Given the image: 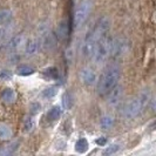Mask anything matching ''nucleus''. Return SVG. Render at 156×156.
Segmentation results:
<instances>
[{"label": "nucleus", "instance_id": "obj_1", "mask_svg": "<svg viewBox=\"0 0 156 156\" xmlns=\"http://www.w3.org/2000/svg\"><path fill=\"white\" fill-rule=\"evenodd\" d=\"M120 68L117 66H109L103 72L98 83V93L100 95H106L113 87H115L120 80Z\"/></svg>", "mask_w": 156, "mask_h": 156}, {"label": "nucleus", "instance_id": "obj_2", "mask_svg": "<svg viewBox=\"0 0 156 156\" xmlns=\"http://www.w3.org/2000/svg\"><path fill=\"white\" fill-rule=\"evenodd\" d=\"M150 94L148 90H144L137 96L133 99L132 101H129L126 105L125 109H123V115L127 119H133V117L140 115L142 110L144 109L146 106H148V102L150 101Z\"/></svg>", "mask_w": 156, "mask_h": 156}, {"label": "nucleus", "instance_id": "obj_3", "mask_svg": "<svg viewBox=\"0 0 156 156\" xmlns=\"http://www.w3.org/2000/svg\"><path fill=\"white\" fill-rule=\"evenodd\" d=\"M110 49H112V39H109L108 35L98 40L93 54H92L94 63L102 65L110 55Z\"/></svg>", "mask_w": 156, "mask_h": 156}, {"label": "nucleus", "instance_id": "obj_4", "mask_svg": "<svg viewBox=\"0 0 156 156\" xmlns=\"http://www.w3.org/2000/svg\"><path fill=\"white\" fill-rule=\"evenodd\" d=\"M92 6H93L92 0H83L79 5V7L75 9V13H74V25H75V27H79L80 25H82L86 21L90 11H92Z\"/></svg>", "mask_w": 156, "mask_h": 156}, {"label": "nucleus", "instance_id": "obj_5", "mask_svg": "<svg viewBox=\"0 0 156 156\" xmlns=\"http://www.w3.org/2000/svg\"><path fill=\"white\" fill-rule=\"evenodd\" d=\"M96 42H98V37L95 35V33L93 31L87 33L86 38H85L83 42H82V46H81L82 54L85 56H92Z\"/></svg>", "mask_w": 156, "mask_h": 156}, {"label": "nucleus", "instance_id": "obj_6", "mask_svg": "<svg viewBox=\"0 0 156 156\" xmlns=\"http://www.w3.org/2000/svg\"><path fill=\"white\" fill-rule=\"evenodd\" d=\"M110 30V20L108 16H102L101 19L98 21L95 28L93 30V32L95 33V35L98 37V40L103 38V37H107L108 35V32Z\"/></svg>", "mask_w": 156, "mask_h": 156}, {"label": "nucleus", "instance_id": "obj_7", "mask_svg": "<svg viewBox=\"0 0 156 156\" xmlns=\"http://www.w3.org/2000/svg\"><path fill=\"white\" fill-rule=\"evenodd\" d=\"M128 49V42L125 39H114L112 40V49L110 54L114 56H121L127 52Z\"/></svg>", "mask_w": 156, "mask_h": 156}, {"label": "nucleus", "instance_id": "obj_8", "mask_svg": "<svg viewBox=\"0 0 156 156\" xmlns=\"http://www.w3.org/2000/svg\"><path fill=\"white\" fill-rule=\"evenodd\" d=\"M107 94H108V103L114 107V106H117L122 100L123 88H122V86H117L116 85L115 87H113Z\"/></svg>", "mask_w": 156, "mask_h": 156}, {"label": "nucleus", "instance_id": "obj_9", "mask_svg": "<svg viewBox=\"0 0 156 156\" xmlns=\"http://www.w3.org/2000/svg\"><path fill=\"white\" fill-rule=\"evenodd\" d=\"M80 78H81V81L86 86H94L98 82V75L90 68H83V69H81V72H80Z\"/></svg>", "mask_w": 156, "mask_h": 156}, {"label": "nucleus", "instance_id": "obj_10", "mask_svg": "<svg viewBox=\"0 0 156 156\" xmlns=\"http://www.w3.org/2000/svg\"><path fill=\"white\" fill-rule=\"evenodd\" d=\"M1 100L6 103H12L16 100V92L12 89V88H5L2 92H1Z\"/></svg>", "mask_w": 156, "mask_h": 156}, {"label": "nucleus", "instance_id": "obj_11", "mask_svg": "<svg viewBox=\"0 0 156 156\" xmlns=\"http://www.w3.org/2000/svg\"><path fill=\"white\" fill-rule=\"evenodd\" d=\"M23 44H25V37L23 35H16V38H13L8 42V48L16 51V49L21 48L23 46Z\"/></svg>", "mask_w": 156, "mask_h": 156}, {"label": "nucleus", "instance_id": "obj_12", "mask_svg": "<svg viewBox=\"0 0 156 156\" xmlns=\"http://www.w3.org/2000/svg\"><path fill=\"white\" fill-rule=\"evenodd\" d=\"M12 137V129L9 128V126L0 122V140L6 141L9 140Z\"/></svg>", "mask_w": 156, "mask_h": 156}, {"label": "nucleus", "instance_id": "obj_13", "mask_svg": "<svg viewBox=\"0 0 156 156\" xmlns=\"http://www.w3.org/2000/svg\"><path fill=\"white\" fill-rule=\"evenodd\" d=\"M62 115V108L60 106H54L48 112V117L51 120H59Z\"/></svg>", "mask_w": 156, "mask_h": 156}, {"label": "nucleus", "instance_id": "obj_14", "mask_svg": "<svg viewBox=\"0 0 156 156\" xmlns=\"http://www.w3.org/2000/svg\"><path fill=\"white\" fill-rule=\"evenodd\" d=\"M41 39H42V42H44V46L45 47H49L53 45V41H54V38L52 37L51 32L48 30H45V31L41 33Z\"/></svg>", "mask_w": 156, "mask_h": 156}, {"label": "nucleus", "instance_id": "obj_15", "mask_svg": "<svg viewBox=\"0 0 156 156\" xmlns=\"http://www.w3.org/2000/svg\"><path fill=\"white\" fill-rule=\"evenodd\" d=\"M88 141L86 139H80V140L76 141V143H75V150L80 153V154H83V153H86L87 150H88Z\"/></svg>", "mask_w": 156, "mask_h": 156}, {"label": "nucleus", "instance_id": "obj_16", "mask_svg": "<svg viewBox=\"0 0 156 156\" xmlns=\"http://www.w3.org/2000/svg\"><path fill=\"white\" fill-rule=\"evenodd\" d=\"M58 34L61 39H67L68 38V25L67 21H62L58 26Z\"/></svg>", "mask_w": 156, "mask_h": 156}, {"label": "nucleus", "instance_id": "obj_17", "mask_svg": "<svg viewBox=\"0 0 156 156\" xmlns=\"http://www.w3.org/2000/svg\"><path fill=\"white\" fill-rule=\"evenodd\" d=\"M100 126L102 129H109L114 126V119L110 115H105L100 121Z\"/></svg>", "mask_w": 156, "mask_h": 156}, {"label": "nucleus", "instance_id": "obj_18", "mask_svg": "<svg viewBox=\"0 0 156 156\" xmlns=\"http://www.w3.org/2000/svg\"><path fill=\"white\" fill-rule=\"evenodd\" d=\"M38 48H39V44L34 40H30L26 45V53L28 55H33L38 52Z\"/></svg>", "mask_w": 156, "mask_h": 156}, {"label": "nucleus", "instance_id": "obj_19", "mask_svg": "<svg viewBox=\"0 0 156 156\" xmlns=\"http://www.w3.org/2000/svg\"><path fill=\"white\" fill-rule=\"evenodd\" d=\"M61 105H62V108L66 110L70 109L72 105H73V101H72V98H70L69 93H63L62 98H61Z\"/></svg>", "mask_w": 156, "mask_h": 156}, {"label": "nucleus", "instance_id": "obj_20", "mask_svg": "<svg viewBox=\"0 0 156 156\" xmlns=\"http://www.w3.org/2000/svg\"><path fill=\"white\" fill-rule=\"evenodd\" d=\"M34 127V119L33 116H26L23 120V132L25 133H30Z\"/></svg>", "mask_w": 156, "mask_h": 156}, {"label": "nucleus", "instance_id": "obj_21", "mask_svg": "<svg viewBox=\"0 0 156 156\" xmlns=\"http://www.w3.org/2000/svg\"><path fill=\"white\" fill-rule=\"evenodd\" d=\"M16 73L21 76H28V75L34 73V69L30 66H19L18 69H16Z\"/></svg>", "mask_w": 156, "mask_h": 156}, {"label": "nucleus", "instance_id": "obj_22", "mask_svg": "<svg viewBox=\"0 0 156 156\" xmlns=\"http://www.w3.org/2000/svg\"><path fill=\"white\" fill-rule=\"evenodd\" d=\"M44 74L46 75L47 78L52 79V80L59 79V70H58V68H55V67H49V68L45 69Z\"/></svg>", "mask_w": 156, "mask_h": 156}, {"label": "nucleus", "instance_id": "obj_23", "mask_svg": "<svg viewBox=\"0 0 156 156\" xmlns=\"http://www.w3.org/2000/svg\"><path fill=\"white\" fill-rule=\"evenodd\" d=\"M56 94H58V88L56 87H48L44 90L42 95H44L45 99H53Z\"/></svg>", "mask_w": 156, "mask_h": 156}, {"label": "nucleus", "instance_id": "obj_24", "mask_svg": "<svg viewBox=\"0 0 156 156\" xmlns=\"http://www.w3.org/2000/svg\"><path fill=\"white\" fill-rule=\"evenodd\" d=\"M12 18V12L9 9H0V23H6Z\"/></svg>", "mask_w": 156, "mask_h": 156}, {"label": "nucleus", "instance_id": "obj_25", "mask_svg": "<svg viewBox=\"0 0 156 156\" xmlns=\"http://www.w3.org/2000/svg\"><path fill=\"white\" fill-rule=\"evenodd\" d=\"M120 150V146L119 144H113V146H110V147H107V148L103 150V155H113V154H115Z\"/></svg>", "mask_w": 156, "mask_h": 156}, {"label": "nucleus", "instance_id": "obj_26", "mask_svg": "<svg viewBox=\"0 0 156 156\" xmlns=\"http://www.w3.org/2000/svg\"><path fill=\"white\" fill-rule=\"evenodd\" d=\"M16 148H18V143H12V144H9V146H7L6 148L4 149L2 151H0V153H4V154H6V155H8V154H12V153H14L16 150Z\"/></svg>", "mask_w": 156, "mask_h": 156}, {"label": "nucleus", "instance_id": "obj_27", "mask_svg": "<svg viewBox=\"0 0 156 156\" xmlns=\"http://www.w3.org/2000/svg\"><path fill=\"white\" fill-rule=\"evenodd\" d=\"M12 78V74L7 72V70H0V80L5 81V80H9Z\"/></svg>", "mask_w": 156, "mask_h": 156}, {"label": "nucleus", "instance_id": "obj_28", "mask_svg": "<svg viewBox=\"0 0 156 156\" xmlns=\"http://www.w3.org/2000/svg\"><path fill=\"white\" fill-rule=\"evenodd\" d=\"M106 143H107V139L106 137H100V139L96 140V144H99V146H105Z\"/></svg>", "mask_w": 156, "mask_h": 156}, {"label": "nucleus", "instance_id": "obj_29", "mask_svg": "<svg viewBox=\"0 0 156 156\" xmlns=\"http://www.w3.org/2000/svg\"><path fill=\"white\" fill-rule=\"evenodd\" d=\"M1 34H2V30H1V28H0V35H1Z\"/></svg>", "mask_w": 156, "mask_h": 156}]
</instances>
